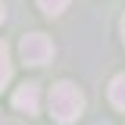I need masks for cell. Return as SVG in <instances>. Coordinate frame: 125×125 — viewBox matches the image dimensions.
I'll use <instances>...</instances> for the list:
<instances>
[{
    "label": "cell",
    "mask_w": 125,
    "mask_h": 125,
    "mask_svg": "<svg viewBox=\"0 0 125 125\" xmlns=\"http://www.w3.org/2000/svg\"><path fill=\"white\" fill-rule=\"evenodd\" d=\"M50 116L56 119L60 125H69L75 122L78 116H81V109H84V97L78 91L72 81H56L53 88H50Z\"/></svg>",
    "instance_id": "obj_1"
},
{
    "label": "cell",
    "mask_w": 125,
    "mask_h": 125,
    "mask_svg": "<svg viewBox=\"0 0 125 125\" xmlns=\"http://www.w3.org/2000/svg\"><path fill=\"white\" fill-rule=\"evenodd\" d=\"M19 56L28 66H47L53 60V44H50L47 34H38V31L34 34H25L22 44H19Z\"/></svg>",
    "instance_id": "obj_2"
},
{
    "label": "cell",
    "mask_w": 125,
    "mask_h": 125,
    "mask_svg": "<svg viewBox=\"0 0 125 125\" xmlns=\"http://www.w3.org/2000/svg\"><path fill=\"white\" fill-rule=\"evenodd\" d=\"M13 106L19 109V113H28V116H34V113H38V106H41L38 84H22V88L13 94Z\"/></svg>",
    "instance_id": "obj_3"
},
{
    "label": "cell",
    "mask_w": 125,
    "mask_h": 125,
    "mask_svg": "<svg viewBox=\"0 0 125 125\" xmlns=\"http://www.w3.org/2000/svg\"><path fill=\"white\" fill-rule=\"evenodd\" d=\"M109 100H113L116 109H125V72L109 81Z\"/></svg>",
    "instance_id": "obj_4"
},
{
    "label": "cell",
    "mask_w": 125,
    "mask_h": 125,
    "mask_svg": "<svg viewBox=\"0 0 125 125\" xmlns=\"http://www.w3.org/2000/svg\"><path fill=\"white\" fill-rule=\"evenodd\" d=\"M13 78V66H10V53L6 44H0V88H6V81Z\"/></svg>",
    "instance_id": "obj_5"
},
{
    "label": "cell",
    "mask_w": 125,
    "mask_h": 125,
    "mask_svg": "<svg viewBox=\"0 0 125 125\" xmlns=\"http://www.w3.org/2000/svg\"><path fill=\"white\" fill-rule=\"evenodd\" d=\"M41 3V10H44L47 16H60L66 6H69V0H38Z\"/></svg>",
    "instance_id": "obj_6"
},
{
    "label": "cell",
    "mask_w": 125,
    "mask_h": 125,
    "mask_svg": "<svg viewBox=\"0 0 125 125\" xmlns=\"http://www.w3.org/2000/svg\"><path fill=\"white\" fill-rule=\"evenodd\" d=\"M6 19V10H3V0H0V22Z\"/></svg>",
    "instance_id": "obj_7"
},
{
    "label": "cell",
    "mask_w": 125,
    "mask_h": 125,
    "mask_svg": "<svg viewBox=\"0 0 125 125\" xmlns=\"http://www.w3.org/2000/svg\"><path fill=\"white\" fill-rule=\"evenodd\" d=\"M3 125H22V122H13V119H10V122H3Z\"/></svg>",
    "instance_id": "obj_8"
},
{
    "label": "cell",
    "mask_w": 125,
    "mask_h": 125,
    "mask_svg": "<svg viewBox=\"0 0 125 125\" xmlns=\"http://www.w3.org/2000/svg\"><path fill=\"white\" fill-rule=\"evenodd\" d=\"M122 38H125V19H122Z\"/></svg>",
    "instance_id": "obj_9"
}]
</instances>
